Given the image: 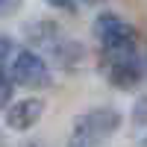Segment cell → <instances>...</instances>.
<instances>
[{
	"label": "cell",
	"instance_id": "obj_1",
	"mask_svg": "<svg viewBox=\"0 0 147 147\" xmlns=\"http://www.w3.org/2000/svg\"><path fill=\"white\" fill-rule=\"evenodd\" d=\"M91 32H94V38L103 44V53L109 56V65L136 59V38H138V32L121 15H115V12L97 15V21L91 24Z\"/></svg>",
	"mask_w": 147,
	"mask_h": 147
},
{
	"label": "cell",
	"instance_id": "obj_2",
	"mask_svg": "<svg viewBox=\"0 0 147 147\" xmlns=\"http://www.w3.org/2000/svg\"><path fill=\"white\" fill-rule=\"evenodd\" d=\"M121 127V115L115 109H91L82 118H77L74 124V136L68 141V147H94L103 138H109L112 132Z\"/></svg>",
	"mask_w": 147,
	"mask_h": 147
},
{
	"label": "cell",
	"instance_id": "obj_3",
	"mask_svg": "<svg viewBox=\"0 0 147 147\" xmlns=\"http://www.w3.org/2000/svg\"><path fill=\"white\" fill-rule=\"evenodd\" d=\"M12 82L24 85V88H47L50 85L47 62L32 50H21L12 62Z\"/></svg>",
	"mask_w": 147,
	"mask_h": 147
},
{
	"label": "cell",
	"instance_id": "obj_4",
	"mask_svg": "<svg viewBox=\"0 0 147 147\" xmlns=\"http://www.w3.org/2000/svg\"><path fill=\"white\" fill-rule=\"evenodd\" d=\"M41 112H44V103L38 100V97H27V100H18V103L9 106L6 124L12 129H32L35 124H38Z\"/></svg>",
	"mask_w": 147,
	"mask_h": 147
},
{
	"label": "cell",
	"instance_id": "obj_5",
	"mask_svg": "<svg viewBox=\"0 0 147 147\" xmlns=\"http://www.w3.org/2000/svg\"><path fill=\"white\" fill-rule=\"evenodd\" d=\"M109 80H112L115 88H132V85L141 80V65H138V59L109 65Z\"/></svg>",
	"mask_w": 147,
	"mask_h": 147
},
{
	"label": "cell",
	"instance_id": "obj_6",
	"mask_svg": "<svg viewBox=\"0 0 147 147\" xmlns=\"http://www.w3.org/2000/svg\"><path fill=\"white\" fill-rule=\"evenodd\" d=\"M12 88H15V85L9 82V77L3 74V68H0V109L9 106V100H12Z\"/></svg>",
	"mask_w": 147,
	"mask_h": 147
},
{
	"label": "cell",
	"instance_id": "obj_7",
	"mask_svg": "<svg viewBox=\"0 0 147 147\" xmlns=\"http://www.w3.org/2000/svg\"><path fill=\"white\" fill-rule=\"evenodd\" d=\"M132 121H136L138 127H144V124H147V94L136 100V106H132Z\"/></svg>",
	"mask_w": 147,
	"mask_h": 147
},
{
	"label": "cell",
	"instance_id": "obj_8",
	"mask_svg": "<svg viewBox=\"0 0 147 147\" xmlns=\"http://www.w3.org/2000/svg\"><path fill=\"white\" fill-rule=\"evenodd\" d=\"M21 6V0H0V15H9Z\"/></svg>",
	"mask_w": 147,
	"mask_h": 147
},
{
	"label": "cell",
	"instance_id": "obj_9",
	"mask_svg": "<svg viewBox=\"0 0 147 147\" xmlns=\"http://www.w3.org/2000/svg\"><path fill=\"white\" fill-rule=\"evenodd\" d=\"M12 53V38H6V35H0V62Z\"/></svg>",
	"mask_w": 147,
	"mask_h": 147
},
{
	"label": "cell",
	"instance_id": "obj_10",
	"mask_svg": "<svg viewBox=\"0 0 147 147\" xmlns=\"http://www.w3.org/2000/svg\"><path fill=\"white\" fill-rule=\"evenodd\" d=\"M47 6H53V9H71L74 6V0H44Z\"/></svg>",
	"mask_w": 147,
	"mask_h": 147
},
{
	"label": "cell",
	"instance_id": "obj_11",
	"mask_svg": "<svg viewBox=\"0 0 147 147\" xmlns=\"http://www.w3.org/2000/svg\"><path fill=\"white\" fill-rule=\"evenodd\" d=\"M0 147H6V141H3V136H0Z\"/></svg>",
	"mask_w": 147,
	"mask_h": 147
},
{
	"label": "cell",
	"instance_id": "obj_12",
	"mask_svg": "<svg viewBox=\"0 0 147 147\" xmlns=\"http://www.w3.org/2000/svg\"><path fill=\"white\" fill-rule=\"evenodd\" d=\"M141 147H147V138H141Z\"/></svg>",
	"mask_w": 147,
	"mask_h": 147
}]
</instances>
